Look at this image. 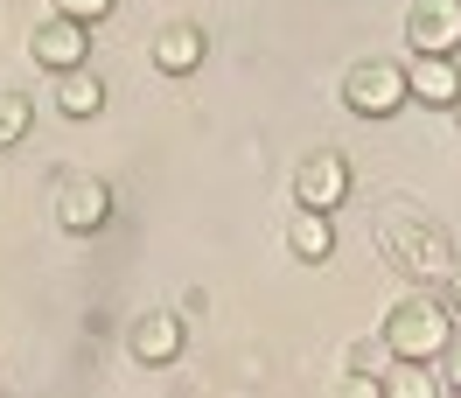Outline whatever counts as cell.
<instances>
[{
    "label": "cell",
    "instance_id": "9a60e30c",
    "mask_svg": "<svg viewBox=\"0 0 461 398\" xmlns=\"http://www.w3.org/2000/svg\"><path fill=\"white\" fill-rule=\"evenodd\" d=\"M119 0H57V14H70V22H85V29H98L105 14H113Z\"/></svg>",
    "mask_w": 461,
    "mask_h": 398
},
{
    "label": "cell",
    "instance_id": "2e32d148",
    "mask_svg": "<svg viewBox=\"0 0 461 398\" xmlns=\"http://www.w3.org/2000/svg\"><path fill=\"white\" fill-rule=\"evenodd\" d=\"M433 364H440V384H447V392H461V329L447 336V349H440Z\"/></svg>",
    "mask_w": 461,
    "mask_h": 398
},
{
    "label": "cell",
    "instance_id": "277c9868",
    "mask_svg": "<svg viewBox=\"0 0 461 398\" xmlns=\"http://www.w3.org/2000/svg\"><path fill=\"white\" fill-rule=\"evenodd\" d=\"M343 196H349V161H343V154H308L301 175H294V203L336 217V203H343Z\"/></svg>",
    "mask_w": 461,
    "mask_h": 398
},
{
    "label": "cell",
    "instance_id": "9c48e42d",
    "mask_svg": "<svg viewBox=\"0 0 461 398\" xmlns=\"http://www.w3.org/2000/svg\"><path fill=\"white\" fill-rule=\"evenodd\" d=\"M203 63V29L196 22H168V29L154 35V70L161 77H189Z\"/></svg>",
    "mask_w": 461,
    "mask_h": 398
},
{
    "label": "cell",
    "instance_id": "5b68a950",
    "mask_svg": "<svg viewBox=\"0 0 461 398\" xmlns=\"http://www.w3.org/2000/svg\"><path fill=\"white\" fill-rule=\"evenodd\" d=\"M105 217H113V189H105L98 175H77V182H63V196H57V224H63V231L91 238V231H105Z\"/></svg>",
    "mask_w": 461,
    "mask_h": 398
},
{
    "label": "cell",
    "instance_id": "44dd1931",
    "mask_svg": "<svg viewBox=\"0 0 461 398\" xmlns=\"http://www.w3.org/2000/svg\"><path fill=\"white\" fill-rule=\"evenodd\" d=\"M440 398H461V392H440Z\"/></svg>",
    "mask_w": 461,
    "mask_h": 398
},
{
    "label": "cell",
    "instance_id": "7a4b0ae2",
    "mask_svg": "<svg viewBox=\"0 0 461 398\" xmlns=\"http://www.w3.org/2000/svg\"><path fill=\"white\" fill-rule=\"evenodd\" d=\"M343 105L364 113V119H392L405 105V63H384V57L357 63V70L343 77Z\"/></svg>",
    "mask_w": 461,
    "mask_h": 398
},
{
    "label": "cell",
    "instance_id": "30bf717a",
    "mask_svg": "<svg viewBox=\"0 0 461 398\" xmlns=\"http://www.w3.org/2000/svg\"><path fill=\"white\" fill-rule=\"evenodd\" d=\"M98 105H105V77H98L91 63L57 70V113L63 119H98Z\"/></svg>",
    "mask_w": 461,
    "mask_h": 398
},
{
    "label": "cell",
    "instance_id": "7c38bea8",
    "mask_svg": "<svg viewBox=\"0 0 461 398\" xmlns=\"http://www.w3.org/2000/svg\"><path fill=\"white\" fill-rule=\"evenodd\" d=\"M377 384H384V398H440L447 392L433 364H405V357H392V364L377 370Z\"/></svg>",
    "mask_w": 461,
    "mask_h": 398
},
{
    "label": "cell",
    "instance_id": "ffe728a7",
    "mask_svg": "<svg viewBox=\"0 0 461 398\" xmlns=\"http://www.w3.org/2000/svg\"><path fill=\"white\" fill-rule=\"evenodd\" d=\"M447 113H455V119H461V91H455V105H447Z\"/></svg>",
    "mask_w": 461,
    "mask_h": 398
},
{
    "label": "cell",
    "instance_id": "5bb4252c",
    "mask_svg": "<svg viewBox=\"0 0 461 398\" xmlns=\"http://www.w3.org/2000/svg\"><path fill=\"white\" fill-rule=\"evenodd\" d=\"M29 126H35V105L22 98V91H0V154L29 140Z\"/></svg>",
    "mask_w": 461,
    "mask_h": 398
},
{
    "label": "cell",
    "instance_id": "e0dca14e",
    "mask_svg": "<svg viewBox=\"0 0 461 398\" xmlns=\"http://www.w3.org/2000/svg\"><path fill=\"white\" fill-rule=\"evenodd\" d=\"M384 364H392V349H384V342H371V336L349 349V370H384Z\"/></svg>",
    "mask_w": 461,
    "mask_h": 398
},
{
    "label": "cell",
    "instance_id": "d6986e66",
    "mask_svg": "<svg viewBox=\"0 0 461 398\" xmlns=\"http://www.w3.org/2000/svg\"><path fill=\"white\" fill-rule=\"evenodd\" d=\"M440 308H447V321L461 329V273H447V294H440Z\"/></svg>",
    "mask_w": 461,
    "mask_h": 398
},
{
    "label": "cell",
    "instance_id": "ac0fdd59",
    "mask_svg": "<svg viewBox=\"0 0 461 398\" xmlns=\"http://www.w3.org/2000/svg\"><path fill=\"white\" fill-rule=\"evenodd\" d=\"M343 398H384L377 370H349V377H343Z\"/></svg>",
    "mask_w": 461,
    "mask_h": 398
},
{
    "label": "cell",
    "instance_id": "6da1fadb",
    "mask_svg": "<svg viewBox=\"0 0 461 398\" xmlns=\"http://www.w3.org/2000/svg\"><path fill=\"white\" fill-rule=\"evenodd\" d=\"M447 336H455V321H447V308L440 301H399V308L384 314V329H377V342L392 349V357H405V364H433L440 349H447Z\"/></svg>",
    "mask_w": 461,
    "mask_h": 398
},
{
    "label": "cell",
    "instance_id": "52a82bcc",
    "mask_svg": "<svg viewBox=\"0 0 461 398\" xmlns=\"http://www.w3.org/2000/svg\"><path fill=\"white\" fill-rule=\"evenodd\" d=\"M461 91V63L455 57H412L405 63V98H420V105H455Z\"/></svg>",
    "mask_w": 461,
    "mask_h": 398
},
{
    "label": "cell",
    "instance_id": "8992f818",
    "mask_svg": "<svg viewBox=\"0 0 461 398\" xmlns=\"http://www.w3.org/2000/svg\"><path fill=\"white\" fill-rule=\"evenodd\" d=\"M29 50H35L42 70H77V63L91 57V29H85V22H70V14H50V22L29 35Z\"/></svg>",
    "mask_w": 461,
    "mask_h": 398
},
{
    "label": "cell",
    "instance_id": "ba28073f",
    "mask_svg": "<svg viewBox=\"0 0 461 398\" xmlns=\"http://www.w3.org/2000/svg\"><path fill=\"white\" fill-rule=\"evenodd\" d=\"M126 342H133L140 364H175V357H182V314H140V321L126 329Z\"/></svg>",
    "mask_w": 461,
    "mask_h": 398
},
{
    "label": "cell",
    "instance_id": "3957f363",
    "mask_svg": "<svg viewBox=\"0 0 461 398\" xmlns=\"http://www.w3.org/2000/svg\"><path fill=\"white\" fill-rule=\"evenodd\" d=\"M405 42H412V57H455L461 50V0H420L405 14Z\"/></svg>",
    "mask_w": 461,
    "mask_h": 398
},
{
    "label": "cell",
    "instance_id": "8fae6325",
    "mask_svg": "<svg viewBox=\"0 0 461 398\" xmlns=\"http://www.w3.org/2000/svg\"><path fill=\"white\" fill-rule=\"evenodd\" d=\"M287 252L301 258V266H321V258L336 252V217H329V210H301L294 231H287Z\"/></svg>",
    "mask_w": 461,
    "mask_h": 398
},
{
    "label": "cell",
    "instance_id": "4fadbf2b",
    "mask_svg": "<svg viewBox=\"0 0 461 398\" xmlns=\"http://www.w3.org/2000/svg\"><path fill=\"white\" fill-rule=\"evenodd\" d=\"M405 258H412V273H427V280H447V273H455V252H447L440 231H420V238L405 245Z\"/></svg>",
    "mask_w": 461,
    "mask_h": 398
}]
</instances>
